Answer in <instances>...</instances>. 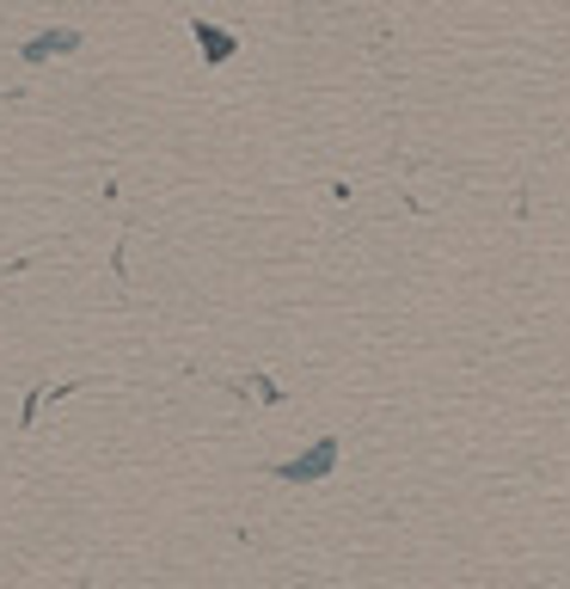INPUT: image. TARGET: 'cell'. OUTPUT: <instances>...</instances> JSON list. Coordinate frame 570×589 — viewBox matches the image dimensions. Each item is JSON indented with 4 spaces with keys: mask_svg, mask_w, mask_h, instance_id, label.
Segmentation results:
<instances>
[{
    "mask_svg": "<svg viewBox=\"0 0 570 589\" xmlns=\"http://www.w3.org/2000/svg\"><path fill=\"white\" fill-rule=\"evenodd\" d=\"M331 461H338V442H319L313 454H301V461L282 466V480H319V473H331Z\"/></svg>",
    "mask_w": 570,
    "mask_h": 589,
    "instance_id": "1",
    "label": "cell"
}]
</instances>
